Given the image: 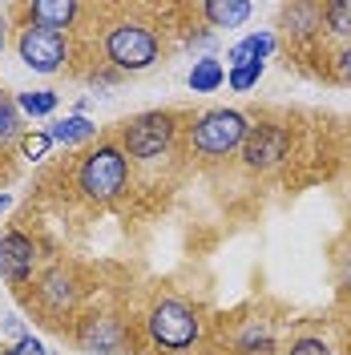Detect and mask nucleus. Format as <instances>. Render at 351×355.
Listing matches in <instances>:
<instances>
[{
	"label": "nucleus",
	"mask_w": 351,
	"mask_h": 355,
	"mask_svg": "<svg viewBox=\"0 0 351 355\" xmlns=\"http://www.w3.org/2000/svg\"><path fill=\"white\" fill-rule=\"evenodd\" d=\"M323 21L335 37H351V0H335L323 8Z\"/></svg>",
	"instance_id": "18"
},
{
	"label": "nucleus",
	"mask_w": 351,
	"mask_h": 355,
	"mask_svg": "<svg viewBox=\"0 0 351 355\" xmlns=\"http://www.w3.org/2000/svg\"><path fill=\"white\" fill-rule=\"evenodd\" d=\"M283 24L286 33L307 37L315 28H323V4H291V8H283Z\"/></svg>",
	"instance_id": "14"
},
{
	"label": "nucleus",
	"mask_w": 351,
	"mask_h": 355,
	"mask_svg": "<svg viewBox=\"0 0 351 355\" xmlns=\"http://www.w3.org/2000/svg\"><path fill=\"white\" fill-rule=\"evenodd\" d=\"M343 283H348V291H351V259L343 263Z\"/></svg>",
	"instance_id": "26"
},
{
	"label": "nucleus",
	"mask_w": 351,
	"mask_h": 355,
	"mask_svg": "<svg viewBox=\"0 0 351 355\" xmlns=\"http://www.w3.org/2000/svg\"><path fill=\"white\" fill-rule=\"evenodd\" d=\"M157 53H162V44H157V33L150 24L121 21L105 33V57H110V65L121 69V73H142V69H150L157 61Z\"/></svg>",
	"instance_id": "2"
},
{
	"label": "nucleus",
	"mask_w": 351,
	"mask_h": 355,
	"mask_svg": "<svg viewBox=\"0 0 351 355\" xmlns=\"http://www.w3.org/2000/svg\"><path fill=\"white\" fill-rule=\"evenodd\" d=\"M242 347H246V352L266 355V352H271V335H266L263 327H246V335H242Z\"/></svg>",
	"instance_id": "21"
},
{
	"label": "nucleus",
	"mask_w": 351,
	"mask_h": 355,
	"mask_svg": "<svg viewBox=\"0 0 351 355\" xmlns=\"http://www.w3.org/2000/svg\"><path fill=\"white\" fill-rule=\"evenodd\" d=\"M146 327H150V339H154L157 347H166V352H186V347H194L198 335H202L198 311L186 307V303H178V299L154 303Z\"/></svg>",
	"instance_id": "3"
},
{
	"label": "nucleus",
	"mask_w": 351,
	"mask_h": 355,
	"mask_svg": "<svg viewBox=\"0 0 351 355\" xmlns=\"http://www.w3.org/2000/svg\"><path fill=\"white\" fill-rule=\"evenodd\" d=\"M202 17L214 28H234L250 17V4L246 0H210V4H202Z\"/></svg>",
	"instance_id": "13"
},
{
	"label": "nucleus",
	"mask_w": 351,
	"mask_h": 355,
	"mask_svg": "<svg viewBox=\"0 0 351 355\" xmlns=\"http://www.w3.org/2000/svg\"><path fill=\"white\" fill-rule=\"evenodd\" d=\"M246 133L250 125L239 110H210L190 125V141L198 154H230V150H242Z\"/></svg>",
	"instance_id": "5"
},
{
	"label": "nucleus",
	"mask_w": 351,
	"mask_h": 355,
	"mask_svg": "<svg viewBox=\"0 0 351 355\" xmlns=\"http://www.w3.org/2000/svg\"><path fill=\"white\" fill-rule=\"evenodd\" d=\"M0 331H4V335H12V339H17V343H21V339H24V327H21V319H17V315H8V319H4V327H0Z\"/></svg>",
	"instance_id": "24"
},
{
	"label": "nucleus",
	"mask_w": 351,
	"mask_h": 355,
	"mask_svg": "<svg viewBox=\"0 0 351 355\" xmlns=\"http://www.w3.org/2000/svg\"><path fill=\"white\" fill-rule=\"evenodd\" d=\"M77 343L85 352H97V355H117V352H126L130 331H126V323L117 315H89V319H81Z\"/></svg>",
	"instance_id": "8"
},
{
	"label": "nucleus",
	"mask_w": 351,
	"mask_h": 355,
	"mask_svg": "<svg viewBox=\"0 0 351 355\" xmlns=\"http://www.w3.org/2000/svg\"><path fill=\"white\" fill-rule=\"evenodd\" d=\"M8 206H12V198H8V194H0V214H4Z\"/></svg>",
	"instance_id": "27"
},
{
	"label": "nucleus",
	"mask_w": 351,
	"mask_h": 355,
	"mask_svg": "<svg viewBox=\"0 0 351 355\" xmlns=\"http://www.w3.org/2000/svg\"><path fill=\"white\" fill-rule=\"evenodd\" d=\"M17 105H21L28 117H49V113L57 110V93L53 89H37V93H21L17 97Z\"/></svg>",
	"instance_id": "17"
},
{
	"label": "nucleus",
	"mask_w": 351,
	"mask_h": 355,
	"mask_svg": "<svg viewBox=\"0 0 351 355\" xmlns=\"http://www.w3.org/2000/svg\"><path fill=\"white\" fill-rule=\"evenodd\" d=\"M21 133V117H17V105L8 97H0V141H12Z\"/></svg>",
	"instance_id": "20"
},
{
	"label": "nucleus",
	"mask_w": 351,
	"mask_h": 355,
	"mask_svg": "<svg viewBox=\"0 0 351 355\" xmlns=\"http://www.w3.org/2000/svg\"><path fill=\"white\" fill-rule=\"evenodd\" d=\"M339 77L351 85V49H343V53H339Z\"/></svg>",
	"instance_id": "25"
},
{
	"label": "nucleus",
	"mask_w": 351,
	"mask_h": 355,
	"mask_svg": "<svg viewBox=\"0 0 351 355\" xmlns=\"http://www.w3.org/2000/svg\"><path fill=\"white\" fill-rule=\"evenodd\" d=\"M174 133H178L174 113H142V117H133V121L121 125V154L142 157V162L162 157L166 150H170Z\"/></svg>",
	"instance_id": "4"
},
{
	"label": "nucleus",
	"mask_w": 351,
	"mask_h": 355,
	"mask_svg": "<svg viewBox=\"0 0 351 355\" xmlns=\"http://www.w3.org/2000/svg\"><path fill=\"white\" fill-rule=\"evenodd\" d=\"M33 266H37V243L28 234H21V230H8L0 239V275L12 287H21V283L33 279Z\"/></svg>",
	"instance_id": "9"
},
{
	"label": "nucleus",
	"mask_w": 351,
	"mask_h": 355,
	"mask_svg": "<svg viewBox=\"0 0 351 355\" xmlns=\"http://www.w3.org/2000/svg\"><path fill=\"white\" fill-rule=\"evenodd\" d=\"M0 49H4V28H0Z\"/></svg>",
	"instance_id": "28"
},
{
	"label": "nucleus",
	"mask_w": 351,
	"mask_h": 355,
	"mask_svg": "<svg viewBox=\"0 0 351 355\" xmlns=\"http://www.w3.org/2000/svg\"><path fill=\"white\" fill-rule=\"evenodd\" d=\"M271 49H275V37H271V33H250V37H242V41L226 53V61H230V69L263 65L266 57H271Z\"/></svg>",
	"instance_id": "12"
},
{
	"label": "nucleus",
	"mask_w": 351,
	"mask_h": 355,
	"mask_svg": "<svg viewBox=\"0 0 351 355\" xmlns=\"http://www.w3.org/2000/svg\"><path fill=\"white\" fill-rule=\"evenodd\" d=\"M130 182V157L121 154V146H97L93 154L77 166V186L93 202H110L126 190Z\"/></svg>",
	"instance_id": "1"
},
{
	"label": "nucleus",
	"mask_w": 351,
	"mask_h": 355,
	"mask_svg": "<svg viewBox=\"0 0 351 355\" xmlns=\"http://www.w3.org/2000/svg\"><path fill=\"white\" fill-rule=\"evenodd\" d=\"M286 146H291V133L283 125H250L246 133V141H242V162L250 166V170H271V166H279L286 157Z\"/></svg>",
	"instance_id": "7"
},
{
	"label": "nucleus",
	"mask_w": 351,
	"mask_h": 355,
	"mask_svg": "<svg viewBox=\"0 0 351 355\" xmlns=\"http://www.w3.org/2000/svg\"><path fill=\"white\" fill-rule=\"evenodd\" d=\"M21 61L33 73H57V69L65 65L69 57V44H65V33H53V28H41V24H24L21 28Z\"/></svg>",
	"instance_id": "6"
},
{
	"label": "nucleus",
	"mask_w": 351,
	"mask_h": 355,
	"mask_svg": "<svg viewBox=\"0 0 351 355\" xmlns=\"http://www.w3.org/2000/svg\"><path fill=\"white\" fill-rule=\"evenodd\" d=\"M291 355H331V347L327 343H323V339H295V343H291Z\"/></svg>",
	"instance_id": "22"
},
{
	"label": "nucleus",
	"mask_w": 351,
	"mask_h": 355,
	"mask_svg": "<svg viewBox=\"0 0 351 355\" xmlns=\"http://www.w3.org/2000/svg\"><path fill=\"white\" fill-rule=\"evenodd\" d=\"M259 77H263V65H239L226 73V81H230V89H239V93H246V89L259 85Z\"/></svg>",
	"instance_id": "19"
},
{
	"label": "nucleus",
	"mask_w": 351,
	"mask_h": 355,
	"mask_svg": "<svg viewBox=\"0 0 351 355\" xmlns=\"http://www.w3.org/2000/svg\"><path fill=\"white\" fill-rule=\"evenodd\" d=\"M28 17H33V24H41V28L61 33V28H69V24L81 17V4H73V0H37V4H28Z\"/></svg>",
	"instance_id": "11"
},
{
	"label": "nucleus",
	"mask_w": 351,
	"mask_h": 355,
	"mask_svg": "<svg viewBox=\"0 0 351 355\" xmlns=\"http://www.w3.org/2000/svg\"><path fill=\"white\" fill-rule=\"evenodd\" d=\"M97 133V125L89 121L85 113H73V117H65V121H57L53 130H49V137L57 141V146H81V141H89Z\"/></svg>",
	"instance_id": "15"
},
{
	"label": "nucleus",
	"mask_w": 351,
	"mask_h": 355,
	"mask_svg": "<svg viewBox=\"0 0 351 355\" xmlns=\"http://www.w3.org/2000/svg\"><path fill=\"white\" fill-rule=\"evenodd\" d=\"M49 146H53V137H49V133H33V137H24V157H33V162H37V157H44V150H49Z\"/></svg>",
	"instance_id": "23"
},
{
	"label": "nucleus",
	"mask_w": 351,
	"mask_h": 355,
	"mask_svg": "<svg viewBox=\"0 0 351 355\" xmlns=\"http://www.w3.org/2000/svg\"><path fill=\"white\" fill-rule=\"evenodd\" d=\"M186 81H190L194 93H214V89L226 81V69H222V61H214V57H198Z\"/></svg>",
	"instance_id": "16"
},
{
	"label": "nucleus",
	"mask_w": 351,
	"mask_h": 355,
	"mask_svg": "<svg viewBox=\"0 0 351 355\" xmlns=\"http://www.w3.org/2000/svg\"><path fill=\"white\" fill-rule=\"evenodd\" d=\"M73 279H69L61 266H53V270H44L41 287H37V299H41L44 307H49V315H65V307L73 303Z\"/></svg>",
	"instance_id": "10"
}]
</instances>
